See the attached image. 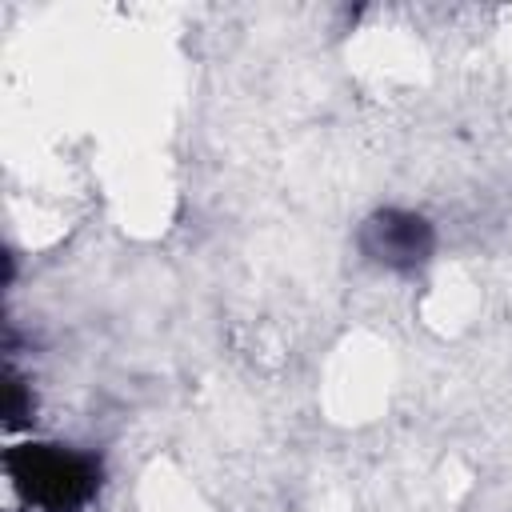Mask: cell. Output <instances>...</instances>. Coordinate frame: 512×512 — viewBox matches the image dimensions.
Here are the masks:
<instances>
[{
    "label": "cell",
    "mask_w": 512,
    "mask_h": 512,
    "mask_svg": "<svg viewBox=\"0 0 512 512\" xmlns=\"http://www.w3.org/2000/svg\"><path fill=\"white\" fill-rule=\"evenodd\" d=\"M4 412H8V428H16L32 408H28V400H24V380L16 376V372H8V404H4Z\"/></svg>",
    "instance_id": "cell-3"
},
{
    "label": "cell",
    "mask_w": 512,
    "mask_h": 512,
    "mask_svg": "<svg viewBox=\"0 0 512 512\" xmlns=\"http://www.w3.org/2000/svg\"><path fill=\"white\" fill-rule=\"evenodd\" d=\"M360 252L388 272H416L436 252V232L420 212L380 208L360 224Z\"/></svg>",
    "instance_id": "cell-2"
},
{
    "label": "cell",
    "mask_w": 512,
    "mask_h": 512,
    "mask_svg": "<svg viewBox=\"0 0 512 512\" xmlns=\"http://www.w3.org/2000/svg\"><path fill=\"white\" fill-rule=\"evenodd\" d=\"M4 476L28 512H84L104 484V464L84 448L28 440L4 452Z\"/></svg>",
    "instance_id": "cell-1"
}]
</instances>
